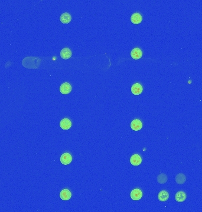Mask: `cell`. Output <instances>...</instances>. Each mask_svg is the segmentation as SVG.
<instances>
[{"label":"cell","instance_id":"obj_1","mask_svg":"<svg viewBox=\"0 0 202 212\" xmlns=\"http://www.w3.org/2000/svg\"><path fill=\"white\" fill-rule=\"evenodd\" d=\"M131 198L133 200H139L142 197V193L139 188H135L131 192Z\"/></svg>","mask_w":202,"mask_h":212},{"label":"cell","instance_id":"obj_2","mask_svg":"<svg viewBox=\"0 0 202 212\" xmlns=\"http://www.w3.org/2000/svg\"><path fill=\"white\" fill-rule=\"evenodd\" d=\"M72 157L68 153H63L60 157V162L63 165H69L72 162Z\"/></svg>","mask_w":202,"mask_h":212},{"label":"cell","instance_id":"obj_3","mask_svg":"<svg viewBox=\"0 0 202 212\" xmlns=\"http://www.w3.org/2000/svg\"><path fill=\"white\" fill-rule=\"evenodd\" d=\"M72 91V86L69 83H64L60 87V92L62 94H69Z\"/></svg>","mask_w":202,"mask_h":212},{"label":"cell","instance_id":"obj_4","mask_svg":"<svg viewBox=\"0 0 202 212\" xmlns=\"http://www.w3.org/2000/svg\"><path fill=\"white\" fill-rule=\"evenodd\" d=\"M142 127V123L139 119H135L131 123V128L134 131H139Z\"/></svg>","mask_w":202,"mask_h":212},{"label":"cell","instance_id":"obj_5","mask_svg":"<svg viewBox=\"0 0 202 212\" xmlns=\"http://www.w3.org/2000/svg\"><path fill=\"white\" fill-rule=\"evenodd\" d=\"M143 91L142 86L138 83H135L131 87V92L134 95H139L141 94Z\"/></svg>","mask_w":202,"mask_h":212},{"label":"cell","instance_id":"obj_6","mask_svg":"<svg viewBox=\"0 0 202 212\" xmlns=\"http://www.w3.org/2000/svg\"><path fill=\"white\" fill-rule=\"evenodd\" d=\"M60 127L63 130H69L72 127V122L69 118H63L61 120L60 123Z\"/></svg>","mask_w":202,"mask_h":212},{"label":"cell","instance_id":"obj_7","mask_svg":"<svg viewBox=\"0 0 202 212\" xmlns=\"http://www.w3.org/2000/svg\"><path fill=\"white\" fill-rule=\"evenodd\" d=\"M131 56L134 60H139L142 56V52L139 48H135L131 52Z\"/></svg>","mask_w":202,"mask_h":212},{"label":"cell","instance_id":"obj_8","mask_svg":"<svg viewBox=\"0 0 202 212\" xmlns=\"http://www.w3.org/2000/svg\"><path fill=\"white\" fill-rule=\"evenodd\" d=\"M71 197L72 193L67 188L62 190L60 193V197L62 200H69L70 199Z\"/></svg>","mask_w":202,"mask_h":212},{"label":"cell","instance_id":"obj_9","mask_svg":"<svg viewBox=\"0 0 202 212\" xmlns=\"http://www.w3.org/2000/svg\"><path fill=\"white\" fill-rule=\"evenodd\" d=\"M141 162H142L141 157L138 154H135L130 158V163L133 165H135V166L139 165H141Z\"/></svg>","mask_w":202,"mask_h":212},{"label":"cell","instance_id":"obj_10","mask_svg":"<svg viewBox=\"0 0 202 212\" xmlns=\"http://www.w3.org/2000/svg\"><path fill=\"white\" fill-rule=\"evenodd\" d=\"M142 17L139 13H134L131 17V21L134 24H139L142 22Z\"/></svg>","mask_w":202,"mask_h":212},{"label":"cell","instance_id":"obj_11","mask_svg":"<svg viewBox=\"0 0 202 212\" xmlns=\"http://www.w3.org/2000/svg\"><path fill=\"white\" fill-rule=\"evenodd\" d=\"M72 55L71 50L69 48H65L62 49L60 52V57L64 60L69 59Z\"/></svg>","mask_w":202,"mask_h":212},{"label":"cell","instance_id":"obj_12","mask_svg":"<svg viewBox=\"0 0 202 212\" xmlns=\"http://www.w3.org/2000/svg\"><path fill=\"white\" fill-rule=\"evenodd\" d=\"M158 199L160 202H166L169 199L168 192L165 190H161L158 194Z\"/></svg>","mask_w":202,"mask_h":212},{"label":"cell","instance_id":"obj_13","mask_svg":"<svg viewBox=\"0 0 202 212\" xmlns=\"http://www.w3.org/2000/svg\"><path fill=\"white\" fill-rule=\"evenodd\" d=\"M187 198V195L185 192L183 191H179L177 192L175 195V200L177 202H183L186 200Z\"/></svg>","mask_w":202,"mask_h":212},{"label":"cell","instance_id":"obj_14","mask_svg":"<svg viewBox=\"0 0 202 212\" xmlns=\"http://www.w3.org/2000/svg\"><path fill=\"white\" fill-rule=\"evenodd\" d=\"M60 20L63 24H69L72 20V16L68 13H64L60 16Z\"/></svg>","mask_w":202,"mask_h":212},{"label":"cell","instance_id":"obj_15","mask_svg":"<svg viewBox=\"0 0 202 212\" xmlns=\"http://www.w3.org/2000/svg\"><path fill=\"white\" fill-rule=\"evenodd\" d=\"M186 180V177L183 173L178 174L176 177V182L179 185H182L184 183Z\"/></svg>","mask_w":202,"mask_h":212},{"label":"cell","instance_id":"obj_16","mask_svg":"<svg viewBox=\"0 0 202 212\" xmlns=\"http://www.w3.org/2000/svg\"><path fill=\"white\" fill-rule=\"evenodd\" d=\"M157 181L160 184H164L167 181V176L165 174H160L157 177Z\"/></svg>","mask_w":202,"mask_h":212}]
</instances>
